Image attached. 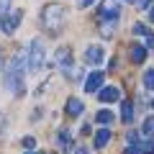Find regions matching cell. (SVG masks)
<instances>
[{"label": "cell", "mask_w": 154, "mask_h": 154, "mask_svg": "<svg viewBox=\"0 0 154 154\" xmlns=\"http://www.w3.org/2000/svg\"><path fill=\"white\" fill-rule=\"evenodd\" d=\"M118 18V0H105L100 5V21H116Z\"/></svg>", "instance_id": "obj_5"}, {"label": "cell", "mask_w": 154, "mask_h": 154, "mask_svg": "<svg viewBox=\"0 0 154 154\" xmlns=\"http://www.w3.org/2000/svg\"><path fill=\"white\" fill-rule=\"evenodd\" d=\"M41 23H44V28L49 33H59L62 31V23H64V5H59V3H49V5L41 11Z\"/></svg>", "instance_id": "obj_2"}, {"label": "cell", "mask_w": 154, "mask_h": 154, "mask_svg": "<svg viewBox=\"0 0 154 154\" xmlns=\"http://www.w3.org/2000/svg\"><path fill=\"white\" fill-rule=\"evenodd\" d=\"M64 110H67V116H72V118H80V116L85 113V103L80 98H67Z\"/></svg>", "instance_id": "obj_6"}, {"label": "cell", "mask_w": 154, "mask_h": 154, "mask_svg": "<svg viewBox=\"0 0 154 154\" xmlns=\"http://www.w3.org/2000/svg\"><path fill=\"white\" fill-rule=\"evenodd\" d=\"M57 144H59L62 149H69L72 146V131H69V128H59V134H57Z\"/></svg>", "instance_id": "obj_12"}, {"label": "cell", "mask_w": 154, "mask_h": 154, "mask_svg": "<svg viewBox=\"0 0 154 154\" xmlns=\"http://www.w3.org/2000/svg\"><path fill=\"white\" fill-rule=\"evenodd\" d=\"M103 59H105V54H103V46L93 44V46H88V49H85V62H88V64H100Z\"/></svg>", "instance_id": "obj_7"}, {"label": "cell", "mask_w": 154, "mask_h": 154, "mask_svg": "<svg viewBox=\"0 0 154 154\" xmlns=\"http://www.w3.org/2000/svg\"><path fill=\"white\" fill-rule=\"evenodd\" d=\"M149 18H152V21H154V8H152V13H149Z\"/></svg>", "instance_id": "obj_28"}, {"label": "cell", "mask_w": 154, "mask_h": 154, "mask_svg": "<svg viewBox=\"0 0 154 154\" xmlns=\"http://www.w3.org/2000/svg\"><path fill=\"white\" fill-rule=\"evenodd\" d=\"M134 33H139V36H146V33H149V28L144 26V23H136V26H134Z\"/></svg>", "instance_id": "obj_19"}, {"label": "cell", "mask_w": 154, "mask_h": 154, "mask_svg": "<svg viewBox=\"0 0 154 154\" xmlns=\"http://www.w3.org/2000/svg\"><path fill=\"white\" fill-rule=\"evenodd\" d=\"M121 121L123 123H131L134 121V105H131V100H123V103H121Z\"/></svg>", "instance_id": "obj_13"}, {"label": "cell", "mask_w": 154, "mask_h": 154, "mask_svg": "<svg viewBox=\"0 0 154 154\" xmlns=\"http://www.w3.org/2000/svg\"><path fill=\"white\" fill-rule=\"evenodd\" d=\"M26 154H38V152H26Z\"/></svg>", "instance_id": "obj_29"}, {"label": "cell", "mask_w": 154, "mask_h": 154, "mask_svg": "<svg viewBox=\"0 0 154 154\" xmlns=\"http://www.w3.org/2000/svg\"><path fill=\"white\" fill-rule=\"evenodd\" d=\"M44 59H46V49H44V41L41 38H33L31 44H28V59H26V67H28V72H38L41 69V64H44Z\"/></svg>", "instance_id": "obj_3"}, {"label": "cell", "mask_w": 154, "mask_h": 154, "mask_svg": "<svg viewBox=\"0 0 154 154\" xmlns=\"http://www.w3.org/2000/svg\"><path fill=\"white\" fill-rule=\"evenodd\" d=\"M75 154H88V149H85V146H77V149H75Z\"/></svg>", "instance_id": "obj_27"}, {"label": "cell", "mask_w": 154, "mask_h": 154, "mask_svg": "<svg viewBox=\"0 0 154 154\" xmlns=\"http://www.w3.org/2000/svg\"><path fill=\"white\" fill-rule=\"evenodd\" d=\"M26 59H28V51L23 49V51H18V54L11 59V64H8V69H5V80H3V85H5V90H8V93H13L16 98L26 93V85H23Z\"/></svg>", "instance_id": "obj_1"}, {"label": "cell", "mask_w": 154, "mask_h": 154, "mask_svg": "<svg viewBox=\"0 0 154 154\" xmlns=\"http://www.w3.org/2000/svg\"><path fill=\"white\" fill-rule=\"evenodd\" d=\"M146 46H154V33H146Z\"/></svg>", "instance_id": "obj_26"}, {"label": "cell", "mask_w": 154, "mask_h": 154, "mask_svg": "<svg viewBox=\"0 0 154 154\" xmlns=\"http://www.w3.org/2000/svg\"><path fill=\"white\" fill-rule=\"evenodd\" d=\"M126 141H128V144H136V141H139L136 131H128V134H126Z\"/></svg>", "instance_id": "obj_21"}, {"label": "cell", "mask_w": 154, "mask_h": 154, "mask_svg": "<svg viewBox=\"0 0 154 154\" xmlns=\"http://www.w3.org/2000/svg\"><path fill=\"white\" fill-rule=\"evenodd\" d=\"M21 18L23 13L21 11H11V13H3L0 16V33H5V36H13L21 26Z\"/></svg>", "instance_id": "obj_4"}, {"label": "cell", "mask_w": 154, "mask_h": 154, "mask_svg": "<svg viewBox=\"0 0 154 154\" xmlns=\"http://www.w3.org/2000/svg\"><path fill=\"white\" fill-rule=\"evenodd\" d=\"M141 82H144V88H146V90H154V69L144 72V80H141Z\"/></svg>", "instance_id": "obj_17"}, {"label": "cell", "mask_w": 154, "mask_h": 154, "mask_svg": "<svg viewBox=\"0 0 154 154\" xmlns=\"http://www.w3.org/2000/svg\"><path fill=\"white\" fill-rule=\"evenodd\" d=\"M95 118H98V123H103V126H110V123H113V113H110V110H98V116H95Z\"/></svg>", "instance_id": "obj_16"}, {"label": "cell", "mask_w": 154, "mask_h": 154, "mask_svg": "<svg viewBox=\"0 0 154 154\" xmlns=\"http://www.w3.org/2000/svg\"><path fill=\"white\" fill-rule=\"evenodd\" d=\"M128 51H131V62L134 64H141V62L146 59V46H141V44H134Z\"/></svg>", "instance_id": "obj_10"}, {"label": "cell", "mask_w": 154, "mask_h": 154, "mask_svg": "<svg viewBox=\"0 0 154 154\" xmlns=\"http://www.w3.org/2000/svg\"><path fill=\"white\" fill-rule=\"evenodd\" d=\"M57 64H59L62 69H67V67L72 64V54H69V49H59V51H57Z\"/></svg>", "instance_id": "obj_14"}, {"label": "cell", "mask_w": 154, "mask_h": 154, "mask_svg": "<svg viewBox=\"0 0 154 154\" xmlns=\"http://www.w3.org/2000/svg\"><path fill=\"white\" fill-rule=\"evenodd\" d=\"M8 5H11V0H0V16L8 13Z\"/></svg>", "instance_id": "obj_23"}, {"label": "cell", "mask_w": 154, "mask_h": 154, "mask_svg": "<svg viewBox=\"0 0 154 154\" xmlns=\"http://www.w3.org/2000/svg\"><path fill=\"white\" fill-rule=\"evenodd\" d=\"M98 98L103 100V103H116V100H121V90L118 88H103L98 93Z\"/></svg>", "instance_id": "obj_9"}, {"label": "cell", "mask_w": 154, "mask_h": 154, "mask_svg": "<svg viewBox=\"0 0 154 154\" xmlns=\"http://www.w3.org/2000/svg\"><path fill=\"white\" fill-rule=\"evenodd\" d=\"M128 3H134V0H128Z\"/></svg>", "instance_id": "obj_30"}, {"label": "cell", "mask_w": 154, "mask_h": 154, "mask_svg": "<svg viewBox=\"0 0 154 154\" xmlns=\"http://www.w3.org/2000/svg\"><path fill=\"white\" fill-rule=\"evenodd\" d=\"M93 3H95V0H77V5H80V8H90Z\"/></svg>", "instance_id": "obj_24"}, {"label": "cell", "mask_w": 154, "mask_h": 154, "mask_svg": "<svg viewBox=\"0 0 154 154\" xmlns=\"http://www.w3.org/2000/svg\"><path fill=\"white\" fill-rule=\"evenodd\" d=\"M108 141H110V128H100V131L95 134V139H93L95 149H103V146H108Z\"/></svg>", "instance_id": "obj_11"}, {"label": "cell", "mask_w": 154, "mask_h": 154, "mask_svg": "<svg viewBox=\"0 0 154 154\" xmlns=\"http://www.w3.org/2000/svg\"><path fill=\"white\" fill-rule=\"evenodd\" d=\"M134 146L139 149V154H154V136H149L146 141H136Z\"/></svg>", "instance_id": "obj_15"}, {"label": "cell", "mask_w": 154, "mask_h": 154, "mask_svg": "<svg viewBox=\"0 0 154 154\" xmlns=\"http://www.w3.org/2000/svg\"><path fill=\"white\" fill-rule=\"evenodd\" d=\"M103 72H90L88 80H85V93H98L100 85H103Z\"/></svg>", "instance_id": "obj_8"}, {"label": "cell", "mask_w": 154, "mask_h": 154, "mask_svg": "<svg viewBox=\"0 0 154 154\" xmlns=\"http://www.w3.org/2000/svg\"><path fill=\"white\" fill-rule=\"evenodd\" d=\"M23 146H26V149H33V146H36V141H33V136H26V139H23Z\"/></svg>", "instance_id": "obj_20"}, {"label": "cell", "mask_w": 154, "mask_h": 154, "mask_svg": "<svg viewBox=\"0 0 154 154\" xmlns=\"http://www.w3.org/2000/svg\"><path fill=\"white\" fill-rule=\"evenodd\" d=\"M144 134L146 136H154V116H149L146 121H144Z\"/></svg>", "instance_id": "obj_18"}, {"label": "cell", "mask_w": 154, "mask_h": 154, "mask_svg": "<svg viewBox=\"0 0 154 154\" xmlns=\"http://www.w3.org/2000/svg\"><path fill=\"white\" fill-rule=\"evenodd\" d=\"M134 3H136V5L141 8V11H146V8L152 5V0H134Z\"/></svg>", "instance_id": "obj_22"}, {"label": "cell", "mask_w": 154, "mask_h": 154, "mask_svg": "<svg viewBox=\"0 0 154 154\" xmlns=\"http://www.w3.org/2000/svg\"><path fill=\"white\" fill-rule=\"evenodd\" d=\"M123 154H139V149L131 144V146H126V149H123Z\"/></svg>", "instance_id": "obj_25"}]
</instances>
